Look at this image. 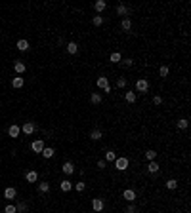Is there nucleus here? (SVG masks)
Here are the masks:
<instances>
[{"label": "nucleus", "mask_w": 191, "mask_h": 213, "mask_svg": "<svg viewBox=\"0 0 191 213\" xmlns=\"http://www.w3.org/2000/svg\"><path fill=\"white\" fill-rule=\"evenodd\" d=\"M103 137V133H101V129H94V131L90 133V139L92 141H100V139Z\"/></svg>", "instance_id": "19"}, {"label": "nucleus", "mask_w": 191, "mask_h": 213, "mask_svg": "<svg viewBox=\"0 0 191 213\" xmlns=\"http://www.w3.org/2000/svg\"><path fill=\"white\" fill-rule=\"evenodd\" d=\"M40 154H42L44 158H52V156H54V154H55V150L52 148V147H44V150H42V152H40Z\"/></svg>", "instance_id": "18"}, {"label": "nucleus", "mask_w": 191, "mask_h": 213, "mask_svg": "<svg viewBox=\"0 0 191 213\" xmlns=\"http://www.w3.org/2000/svg\"><path fill=\"white\" fill-rule=\"evenodd\" d=\"M48 190H50V183H46V181H42V183L38 185V192H40V194H46Z\"/></svg>", "instance_id": "22"}, {"label": "nucleus", "mask_w": 191, "mask_h": 213, "mask_svg": "<svg viewBox=\"0 0 191 213\" xmlns=\"http://www.w3.org/2000/svg\"><path fill=\"white\" fill-rule=\"evenodd\" d=\"M4 213H17V209H15V206H12V204H10V206H6V207H4Z\"/></svg>", "instance_id": "34"}, {"label": "nucleus", "mask_w": 191, "mask_h": 213, "mask_svg": "<svg viewBox=\"0 0 191 213\" xmlns=\"http://www.w3.org/2000/svg\"><path fill=\"white\" fill-rule=\"evenodd\" d=\"M161 103H163V99H161L159 95H155V97H153V105H161Z\"/></svg>", "instance_id": "38"}, {"label": "nucleus", "mask_w": 191, "mask_h": 213, "mask_svg": "<svg viewBox=\"0 0 191 213\" xmlns=\"http://www.w3.org/2000/svg\"><path fill=\"white\" fill-rule=\"evenodd\" d=\"M90 103H92V105H100V103H101V95H100V93H92V95H90Z\"/></svg>", "instance_id": "23"}, {"label": "nucleus", "mask_w": 191, "mask_h": 213, "mask_svg": "<svg viewBox=\"0 0 191 213\" xmlns=\"http://www.w3.org/2000/svg\"><path fill=\"white\" fill-rule=\"evenodd\" d=\"M59 186H61V190H63V192H69L71 189H73V183L65 179V181H61V185H59Z\"/></svg>", "instance_id": "20"}, {"label": "nucleus", "mask_w": 191, "mask_h": 213, "mask_svg": "<svg viewBox=\"0 0 191 213\" xmlns=\"http://www.w3.org/2000/svg\"><path fill=\"white\" fill-rule=\"evenodd\" d=\"M126 213H136V206H132V204H130V206L126 207Z\"/></svg>", "instance_id": "39"}, {"label": "nucleus", "mask_w": 191, "mask_h": 213, "mask_svg": "<svg viewBox=\"0 0 191 213\" xmlns=\"http://www.w3.org/2000/svg\"><path fill=\"white\" fill-rule=\"evenodd\" d=\"M115 168H117L118 171H124V169L128 168V158H122V156L117 158V160H115Z\"/></svg>", "instance_id": "3"}, {"label": "nucleus", "mask_w": 191, "mask_h": 213, "mask_svg": "<svg viewBox=\"0 0 191 213\" xmlns=\"http://www.w3.org/2000/svg\"><path fill=\"white\" fill-rule=\"evenodd\" d=\"M159 168H161V166H159L157 162H155V160H153V162H149V166H147V171H149V173H151V175H155V173H157V171H159Z\"/></svg>", "instance_id": "17"}, {"label": "nucleus", "mask_w": 191, "mask_h": 213, "mask_svg": "<svg viewBox=\"0 0 191 213\" xmlns=\"http://www.w3.org/2000/svg\"><path fill=\"white\" fill-rule=\"evenodd\" d=\"M105 160H107V162H115V160H117V154L113 152V150H107V152H105Z\"/></svg>", "instance_id": "28"}, {"label": "nucleus", "mask_w": 191, "mask_h": 213, "mask_svg": "<svg viewBox=\"0 0 191 213\" xmlns=\"http://www.w3.org/2000/svg\"><path fill=\"white\" fill-rule=\"evenodd\" d=\"M19 133H21V128H19V126H15V124H12V126H10L8 128V135H10V137H19Z\"/></svg>", "instance_id": "5"}, {"label": "nucleus", "mask_w": 191, "mask_h": 213, "mask_svg": "<svg viewBox=\"0 0 191 213\" xmlns=\"http://www.w3.org/2000/svg\"><path fill=\"white\" fill-rule=\"evenodd\" d=\"M92 23H94V27H101V25H103V17H101V15H96V17L92 19Z\"/></svg>", "instance_id": "30"}, {"label": "nucleus", "mask_w": 191, "mask_h": 213, "mask_svg": "<svg viewBox=\"0 0 191 213\" xmlns=\"http://www.w3.org/2000/svg\"><path fill=\"white\" fill-rule=\"evenodd\" d=\"M75 189L79 190V192H82V190L86 189V185H84V183H82V181H80V183H76V185H75Z\"/></svg>", "instance_id": "36"}, {"label": "nucleus", "mask_w": 191, "mask_h": 213, "mask_svg": "<svg viewBox=\"0 0 191 213\" xmlns=\"http://www.w3.org/2000/svg\"><path fill=\"white\" fill-rule=\"evenodd\" d=\"M97 168H100V169L105 168V160H100V162H97Z\"/></svg>", "instance_id": "40"}, {"label": "nucleus", "mask_w": 191, "mask_h": 213, "mask_svg": "<svg viewBox=\"0 0 191 213\" xmlns=\"http://www.w3.org/2000/svg\"><path fill=\"white\" fill-rule=\"evenodd\" d=\"M29 48H31V46H29L27 40H19V42H17V50L19 51H27Z\"/></svg>", "instance_id": "21"}, {"label": "nucleus", "mask_w": 191, "mask_h": 213, "mask_svg": "<svg viewBox=\"0 0 191 213\" xmlns=\"http://www.w3.org/2000/svg\"><path fill=\"white\" fill-rule=\"evenodd\" d=\"M147 90H149V82L147 80L142 78V80L136 82V91H147Z\"/></svg>", "instance_id": "6"}, {"label": "nucleus", "mask_w": 191, "mask_h": 213, "mask_svg": "<svg viewBox=\"0 0 191 213\" xmlns=\"http://www.w3.org/2000/svg\"><path fill=\"white\" fill-rule=\"evenodd\" d=\"M94 8H96V12H97V13H101L103 10L107 8V2H105V0H97V2L94 4Z\"/></svg>", "instance_id": "15"}, {"label": "nucleus", "mask_w": 191, "mask_h": 213, "mask_svg": "<svg viewBox=\"0 0 191 213\" xmlns=\"http://www.w3.org/2000/svg\"><path fill=\"white\" fill-rule=\"evenodd\" d=\"M76 51H79V44H76V42H69V44H67V53L75 55Z\"/></svg>", "instance_id": "16"}, {"label": "nucleus", "mask_w": 191, "mask_h": 213, "mask_svg": "<svg viewBox=\"0 0 191 213\" xmlns=\"http://www.w3.org/2000/svg\"><path fill=\"white\" fill-rule=\"evenodd\" d=\"M121 63L124 65V67H132V65H134V59H122Z\"/></svg>", "instance_id": "37"}, {"label": "nucleus", "mask_w": 191, "mask_h": 213, "mask_svg": "<svg viewBox=\"0 0 191 213\" xmlns=\"http://www.w3.org/2000/svg\"><path fill=\"white\" fill-rule=\"evenodd\" d=\"M121 29L124 30V33H130V29H132V21H130L128 17H124V19L121 21Z\"/></svg>", "instance_id": "13"}, {"label": "nucleus", "mask_w": 191, "mask_h": 213, "mask_svg": "<svg viewBox=\"0 0 191 213\" xmlns=\"http://www.w3.org/2000/svg\"><path fill=\"white\" fill-rule=\"evenodd\" d=\"M155 156H157V152H155V150H147V152H145V158H147V162H153V160H155Z\"/></svg>", "instance_id": "31"}, {"label": "nucleus", "mask_w": 191, "mask_h": 213, "mask_svg": "<svg viewBox=\"0 0 191 213\" xmlns=\"http://www.w3.org/2000/svg\"><path fill=\"white\" fill-rule=\"evenodd\" d=\"M25 80L21 78V76H13L12 78V88H15V90H19V88H23Z\"/></svg>", "instance_id": "10"}, {"label": "nucleus", "mask_w": 191, "mask_h": 213, "mask_svg": "<svg viewBox=\"0 0 191 213\" xmlns=\"http://www.w3.org/2000/svg\"><path fill=\"white\" fill-rule=\"evenodd\" d=\"M61 169H63L65 175H73V173H75V166H73V162H65L63 166H61Z\"/></svg>", "instance_id": "8"}, {"label": "nucleus", "mask_w": 191, "mask_h": 213, "mask_svg": "<svg viewBox=\"0 0 191 213\" xmlns=\"http://www.w3.org/2000/svg\"><path fill=\"white\" fill-rule=\"evenodd\" d=\"M124 99L128 103H136V93H134V91H126L124 93Z\"/></svg>", "instance_id": "26"}, {"label": "nucleus", "mask_w": 191, "mask_h": 213, "mask_svg": "<svg viewBox=\"0 0 191 213\" xmlns=\"http://www.w3.org/2000/svg\"><path fill=\"white\" fill-rule=\"evenodd\" d=\"M176 126H178V129H185V128L189 126V120H187V118H180Z\"/></svg>", "instance_id": "25"}, {"label": "nucleus", "mask_w": 191, "mask_h": 213, "mask_svg": "<svg viewBox=\"0 0 191 213\" xmlns=\"http://www.w3.org/2000/svg\"><path fill=\"white\" fill-rule=\"evenodd\" d=\"M176 186H178V181H176V179H168V181H166V189L174 190V189H176Z\"/></svg>", "instance_id": "29"}, {"label": "nucleus", "mask_w": 191, "mask_h": 213, "mask_svg": "<svg viewBox=\"0 0 191 213\" xmlns=\"http://www.w3.org/2000/svg\"><path fill=\"white\" fill-rule=\"evenodd\" d=\"M109 59H111V63H121V61H122V55L118 53V51H113Z\"/></svg>", "instance_id": "24"}, {"label": "nucleus", "mask_w": 191, "mask_h": 213, "mask_svg": "<svg viewBox=\"0 0 191 213\" xmlns=\"http://www.w3.org/2000/svg\"><path fill=\"white\" fill-rule=\"evenodd\" d=\"M25 69H27V67H25V63H23V61H15V63H13V71L17 72V74H21V72H25Z\"/></svg>", "instance_id": "14"}, {"label": "nucleus", "mask_w": 191, "mask_h": 213, "mask_svg": "<svg viewBox=\"0 0 191 213\" xmlns=\"http://www.w3.org/2000/svg\"><path fill=\"white\" fill-rule=\"evenodd\" d=\"M25 179H27V183H37L38 173L37 171H27V173H25Z\"/></svg>", "instance_id": "12"}, {"label": "nucleus", "mask_w": 191, "mask_h": 213, "mask_svg": "<svg viewBox=\"0 0 191 213\" xmlns=\"http://www.w3.org/2000/svg\"><path fill=\"white\" fill-rule=\"evenodd\" d=\"M122 198H124L126 202H134L136 200V192H134L132 189H126L124 192H122Z\"/></svg>", "instance_id": "9"}, {"label": "nucleus", "mask_w": 191, "mask_h": 213, "mask_svg": "<svg viewBox=\"0 0 191 213\" xmlns=\"http://www.w3.org/2000/svg\"><path fill=\"white\" fill-rule=\"evenodd\" d=\"M117 13L118 15H128V8L124 6V4H118V6H117Z\"/></svg>", "instance_id": "27"}, {"label": "nucleus", "mask_w": 191, "mask_h": 213, "mask_svg": "<svg viewBox=\"0 0 191 213\" xmlns=\"http://www.w3.org/2000/svg\"><path fill=\"white\" fill-rule=\"evenodd\" d=\"M15 209H17V211H27V204H23V202H19V204L15 206Z\"/></svg>", "instance_id": "35"}, {"label": "nucleus", "mask_w": 191, "mask_h": 213, "mask_svg": "<svg viewBox=\"0 0 191 213\" xmlns=\"http://www.w3.org/2000/svg\"><path fill=\"white\" fill-rule=\"evenodd\" d=\"M97 88H101L105 93H111V86H109L107 76H100V78H97Z\"/></svg>", "instance_id": "1"}, {"label": "nucleus", "mask_w": 191, "mask_h": 213, "mask_svg": "<svg viewBox=\"0 0 191 213\" xmlns=\"http://www.w3.org/2000/svg\"><path fill=\"white\" fill-rule=\"evenodd\" d=\"M117 88H126V78L124 76H118L117 78Z\"/></svg>", "instance_id": "32"}, {"label": "nucleus", "mask_w": 191, "mask_h": 213, "mask_svg": "<svg viewBox=\"0 0 191 213\" xmlns=\"http://www.w3.org/2000/svg\"><path fill=\"white\" fill-rule=\"evenodd\" d=\"M15 196H17V190L13 189V186H10V189L4 190V198H8V200H13Z\"/></svg>", "instance_id": "11"}, {"label": "nucleus", "mask_w": 191, "mask_h": 213, "mask_svg": "<svg viewBox=\"0 0 191 213\" xmlns=\"http://www.w3.org/2000/svg\"><path fill=\"white\" fill-rule=\"evenodd\" d=\"M159 74H161L163 78H164V76H168V67H166V65H163L161 69H159Z\"/></svg>", "instance_id": "33"}, {"label": "nucleus", "mask_w": 191, "mask_h": 213, "mask_svg": "<svg viewBox=\"0 0 191 213\" xmlns=\"http://www.w3.org/2000/svg\"><path fill=\"white\" fill-rule=\"evenodd\" d=\"M21 131H23L25 135L34 133V131H37V124H34V122H25L23 126H21Z\"/></svg>", "instance_id": "2"}, {"label": "nucleus", "mask_w": 191, "mask_h": 213, "mask_svg": "<svg viewBox=\"0 0 191 213\" xmlns=\"http://www.w3.org/2000/svg\"><path fill=\"white\" fill-rule=\"evenodd\" d=\"M103 206H105V202L101 198H94L92 200V209L94 211H103Z\"/></svg>", "instance_id": "4"}, {"label": "nucleus", "mask_w": 191, "mask_h": 213, "mask_svg": "<svg viewBox=\"0 0 191 213\" xmlns=\"http://www.w3.org/2000/svg\"><path fill=\"white\" fill-rule=\"evenodd\" d=\"M31 148H33L34 152H42V150H44V141H42V139H37V141H33Z\"/></svg>", "instance_id": "7"}]
</instances>
